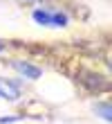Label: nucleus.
Segmentation results:
<instances>
[{"label":"nucleus","mask_w":112,"mask_h":124,"mask_svg":"<svg viewBox=\"0 0 112 124\" xmlns=\"http://www.w3.org/2000/svg\"><path fill=\"white\" fill-rule=\"evenodd\" d=\"M9 68L16 70L22 79H29V81H36V79H40V75H43V68H38L36 63L25 61V59H11Z\"/></svg>","instance_id":"1"},{"label":"nucleus","mask_w":112,"mask_h":124,"mask_svg":"<svg viewBox=\"0 0 112 124\" xmlns=\"http://www.w3.org/2000/svg\"><path fill=\"white\" fill-rule=\"evenodd\" d=\"M0 99H7V101L20 99V84L13 81V79L0 77Z\"/></svg>","instance_id":"2"},{"label":"nucleus","mask_w":112,"mask_h":124,"mask_svg":"<svg viewBox=\"0 0 112 124\" xmlns=\"http://www.w3.org/2000/svg\"><path fill=\"white\" fill-rule=\"evenodd\" d=\"M32 18H34V23H38V25H52V11L45 9V7L34 9L32 11Z\"/></svg>","instance_id":"3"},{"label":"nucleus","mask_w":112,"mask_h":124,"mask_svg":"<svg viewBox=\"0 0 112 124\" xmlns=\"http://www.w3.org/2000/svg\"><path fill=\"white\" fill-rule=\"evenodd\" d=\"M67 23H70V18H67L65 11H52V27H67Z\"/></svg>","instance_id":"4"},{"label":"nucleus","mask_w":112,"mask_h":124,"mask_svg":"<svg viewBox=\"0 0 112 124\" xmlns=\"http://www.w3.org/2000/svg\"><path fill=\"white\" fill-rule=\"evenodd\" d=\"M96 113H101V120L103 122H112V113H110V101H101V104L94 106Z\"/></svg>","instance_id":"5"},{"label":"nucleus","mask_w":112,"mask_h":124,"mask_svg":"<svg viewBox=\"0 0 112 124\" xmlns=\"http://www.w3.org/2000/svg\"><path fill=\"white\" fill-rule=\"evenodd\" d=\"M5 47H7V45H5V43H0V50H5Z\"/></svg>","instance_id":"6"}]
</instances>
